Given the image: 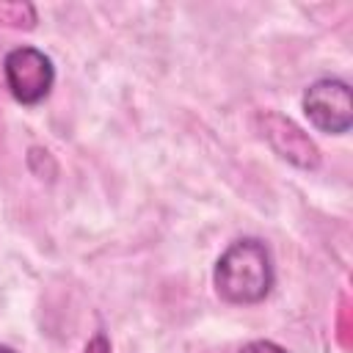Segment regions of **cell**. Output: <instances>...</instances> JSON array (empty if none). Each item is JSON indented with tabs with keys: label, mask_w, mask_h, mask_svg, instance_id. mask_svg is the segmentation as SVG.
<instances>
[{
	"label": "cell",
	"mask_w": 353,
	"mask_h": 353,
	"mask_svg": "<svg viewBox=\"0 0 353 353\" xmlns=\"http://www.w3.org/2000/svg\"><path fill=\"white\" fill-rule=\"evenodd\" d=\"M3 74L11 97L22 105H36L41 102L55 80L52 61L36 50V47H17L6 55L3 61Z\"/></svg>",
	"instance_id": "obj_2"
},
{
	"label": "cell",
	"mask_w": 353,
	"mask_h": 353,
	"mask_svg": "<svg viewBox=\"0 0 353 353\" xmlns=\"http://www.w3.org/2000/svg\"><path fill=\"white\" fill-rule=\"evenodd\" d=\"M273 287V262L265 243L234 240L215 265V290L229 303H256Z\"/></svg>",
	"instance_id": "obj_1"
},
{
	"label": "cell",
	"mask_w": 353,
	"mask_h": 353,
	"mask_svg": "<svg viewBox=\"0 0 353 353\" xmlns=\"http://www.w3.org/2000/svg\"><path fill=\"white\" fill-rule=\"evenodd\" d=\"M303 113L309 121L328 135H342L353 124V105H350V88L345 80L323 77L312 83L303 94Z\"/></svg>",
	"instance_id": "obj_3"
},
{
	"label": "cell",
	"mask_w": 353,
	"mask_h": 353,
	"mask_svg": "<svg viewBox=\"0 0 353 353\" xmlns=\"http://www.w3.org/2000/svg\"><path fill=\"white\" fill-rule=\"evenodd\" d=\"M0 353H17V350H11V347H3V345H0Z\"/></svg>",
	"instance_id": "obj_5"
},
{
	"label": "cell",
	"mask_w": 353,
	"mask_h": 353,
	"mask_svg": "<svg viewBox=\"0 0 353 353\" xmlns=\"http://www.w3.org/2000/svg\"><path fill=\"white\" fill-rule=\"evenodd\" d=\"M240 353H287V350H284L281 345L270 342V339H254V342L243 345V347H240Z\"/></svg>",
	"instance_id": "obj_4"
}]
</instances>
